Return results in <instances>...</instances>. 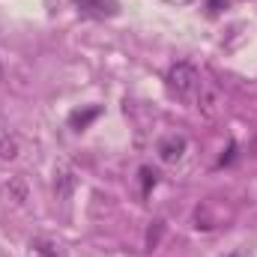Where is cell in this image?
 <instances>
[{
	"label": "cell",
	"mask_w": 257,
	"mask_h": 257,
	"mask_svg": "<svg viewBox=\"0 0 257 257\" xmlns=\"http://www.w3.org/2000/svg\"><path fill=\"white\" fill-rule=\"evenodd\" d=\"M18 156V147H15V141H0V159H15Z\"/></svg>",
	"instance_id": "8992f818"
},
{
	"label": "cell",
	"mask_w": 257,
	"mask_h": 257,
	"mask_svg": "<svg viewBox=\"0 0 257 257\" xmlns=\"http://www.w3.org/2000/svg\"><path fill=\"white\" fill-rule=\"evenodd\" d=\"M30 248L39 257H66L63 245H60L57 239H48V236H36V239L30 242Z\"/></svg>",
	"instance_id": "277c9868"
},
{
	"label": "cell",
	"mask_w": 257,
	"mask_h": 257,
	"mask_svg": "<svg viewBox=\"0 0 257 257\" xmlns=\"http://www.w3.org/2000/svg\"><path fill=\"white\" fill-rule=\"evenodd\" d=\"M186 138L183 135H165L162 141H159V159L162 162H168V165H174V162H180L183 159V153H186Z\"/></svg>",
	"instance_id": "3957f363"
},
{
	"label": "cell",
	"mask_w": 257,
	"mask_h": 257,
	"mask_svg": "<svg viewBox=\"0 0 257 257\" xmlns=\"http://www.w3.org/2000/svg\"><path fill=\"white\" fill-rule=\"evenodd\" d=\"M96 117H99V108H87V111H75V114L69 117V123H72L75 132H81V128L90 126V120H96Z\"/></svg>",
	"instance_id": "5b68a950"
},
{
	"label": "cell",
	"mask_w": 257,
	"mask_h": 257,
	"mask_svg": "<svg viewBox=\"0 0 257 257\" xmlns=\"http://www.w3.org/2000/svg\"><path fill=\"white\" fill-rule=\"evenodd\" d=\"M0 81H3V63H0Z\"/></svg>",
	"instance_id": "52a82bcc"
},
{
	"label": "cell",
	"mask_w": 257,
	"mask_h": 257,
	"mask_svg": "<svg viewBox=\"0 0 257 257\" xmlns=\"http://www.w3.org/2000/svg\"><path fill=\"white\" fill-rule=\"evenodd\" d=\"M168 87H171V93L180 99V102H194L197 96H200V90H203V78H200V72L194 69L192 63H177L171 66V72H168Z\"/></svg>",
	"instance_id": "6da1fadb"
},
{
	"label": "cell",
	"mask_w": 257,
	"mask_h": 257,
	"mask_svg": "<svg viewBox=\"0 0 257 257\" xmlns=\"http://www.w3.org/2000/svg\"><path fill=\"white\" fill-rule=\"evenodd\" d=\"M75 6H78L81 15H87V18H99V21L114 18V15L120 12V3H117V0H75Z\"/></svg>",
	"instance_id": "7a4b0ae2"
}]
</instances>
